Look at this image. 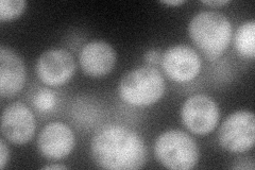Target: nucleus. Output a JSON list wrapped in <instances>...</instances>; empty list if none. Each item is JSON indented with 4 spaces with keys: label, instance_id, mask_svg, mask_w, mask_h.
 <instances>
[{
    "label": "nucleus",
    "instance_id": "5",
    "mask_svg": "<svg viewBox=\"0 0 255 170\" xmlns=\"http://www.w3.org/2000/svg\"><path fill=\"white\" fill-rule=\"evenodd\" d=\"M218 141L230 152L243 153L250 150L255 141V118L250 111H237L227 117L220 129Z\"/></svg>",
    "mask_w": 255,
    "mask_h": 170
},
{
    "label": "nucleus",
    "instance_id": "12",
    "mask_svg": "<svg viewBox=\"0 0 255 170\" xmlns=\"http://www.w3.org/2000/svg\"><path fill=\"white\" fill-rule=\"evenodd\" d=\"M26 67L20 56L7 47L0 48V96L11 98L26 82Z\"/></svg>",
    "mask_w": 255,
    "mask_h": 170
},
{
    "label": "nucleus",
    "instance_id": "8",
    "mask_svg": "<svg viewBox=\"0 0 255 170\" xmlns=\"http://www.w3.org/2000/svg\"><path fill=\"white\" fill-rule=\"evenodd\" d=\"M165 74L175 82L185 83L194 80L200 72L201 59L193 48L184 45H175L167 49L162 58Z\"/></svg>",
    "mask_w": 255,
    "mask_h": 170
},
{
    "label": "nucleus",
    "instance_id": "7",
    "mask_svg": "<svg viewBox=\"0 0 255 170\" xmlns=\"http://www.w3.org/2000/svg\"><path fill=\"white\" fill-rule=\"evenodd\" d=\"M76 71L74 56L65 49H49L36 62V74L46 85L61 86L73 78Z\"/></svg>",
    "mask_w": 255,
    "mask_h": 170
},
{
    "label": "nucleus",
    "instance_id": "19",
    "mask_svg": "<svg viewBox=\"0 0 255 170\" xmlns=\"http://www.w3.org/2000/svg\"><path fill=\"white\" fill-rule=\"evenodd\" d=\"M229 0H209V1H202V3L210 5L213 7H218V6H222L227 3H229Z\"/></svg>",
    "mask_w": 255,
    "mask_h": 170
},
{
    "label": "nucleus",
    "instance_id": "16",
    "mask_svg": "<svg viewBox=\"0 0 255 170\" xmlns=\"http://www.w3.org/2000/svg\"><path fill=\"white\" fill-rule=\"evenodd\" d=\"M9 160H10V149L6 146L5 141L2 139L0 141V168L4 169Z\"/></svg>",
    "mask_w": 255,
    "mask_h": 170
},
{
    "label": "nucleus",
    "instance_id": "17",
    "mask_svg": "<svg viewBox=\"0 0 255 170\" xmlns=\"http://www.w3.org/2000/svg\"><path fill=\"white\" fill-rule=\"evenodd\" d=\"M143 58H145V61L150 65H155V64L159 63V61H162V55L156 49L148 50Z\"/></svg>",
    "mask_w": 255,
    "mask_h": 170
},
{
    "label": "nucleus",
    "instance_id": "20",
    "mask_svg": "<svg viewBox=\"0 0 255 170\" xmlns=\"http://www.w3.org/2000/svg\"><path fill=\"white\" fill-rule=\"evenodd\" d=\"M184 0H170V1H162V3L167 5H181L184 3Z\"/></svg>",
    "mask_w": 255,
    "mask_h": 170
},
{
    "label": "nucleus",
    "instance_id": "14",
    "mask_svg": "<svg viewBox=\"0 0 255 170\" xmlns=\"http://www.w3.org/2000/svg\"><path fill=\"white\" fill-rule=\"evenodd\" d=\"M27 2L23 0H1L0 1V20L9 21L19 16L26 10Z\"/></svg>",
    "mask_w": 255,
    "mask_h": 170
},
{
    "label": "nucleus",
    "instance_id": "10",
    "mask_svg": "<svg viewBox=\"0 0 255 170\" xmlns=\"http://www.w3.org/2000/svg\"><path fill=\"white\" fill-rule=\"evenodd\" d=\"M75 147V134L71 129L60 121L48 124L37 139V149L41 155L51 161L68 157Z\"/></svg>",
    "mask_w": 255,
    "mask_h": 170
},
{
    "label": "nucleus",
    "instance_id": "13",
    "mask_svg": "<svg viewBox=\"0 0 255 170\" xmlns=\"http://www.w3.org/2000/svg\"><path fill=\"white\" fill-rule=\"evenodd\" d=\"M234 44L237 52L244 58L253 59L255 55V21L242 23L236 31Z\"/></svg>",
    "mask_w": 255,
    "mask_h": 170
},
{
    "label": "nucleus",
    "instance_id": "2",
    "mask_svg": "<svg viewBox=\"0 0 255 170\" xmlns=\"http://www.w3.org/2000/svg\"><path fill=\"white\" fill-rule=\"evenodd\" d=\"M188 33L206 58L215 61L226 51L231 42L232 25L220 12L202 11L190 20Z\"/></svg>",
    "mask_w": 255,
    "mask_h": 170
},
{
    "label": "nucleus",
    "instance_id": "1",
    "mask_svg": "<svg viewBox=\"0 0 255 170\" xmlns=\"http://www.w3.org/2000/svg\"><path fill=\"white\" fill-rule=\"evenodd\" d=\"M91 155L100 168L134 170L146 164L147 147L141 137L131 129L107 125L93 136Z\"/></svg>",
    "mask_w": 255,
    "mask_h": 170
},
{
    "label": "nucleus",
    "instance_id": "3",
    "mask_svg": "<svg viewBox=\"0 0 255 170\" xmlns=\"http://www.w3.org/2000/svg\"><path fill=\"white\" fill-rule=\"evenodd\" d=\"M118 92L126 103L133 107H148L163 97L165 80L153 66H140L122 78Z\"/></svg>",
    "mask_w": 255,
    "mask_h": 170
},
{
    "label": "nucleus",
    "instance_id": "21",
    "mask_svg": "<svg viewBox=\"0 0 255 170\" xmlns=\"http://www.w3.org/2000/svg\"><path fill=\"white\" fill-rule=\"evenodd\" d=\"M67 167L64 165H60V164H51V165H46L43 167V169H66Z\"/></svg>",
    "mask_w": 255,
    "mask_h": 170
},
{
    "label": "nucleus",
    "instance_id": "11",
    "mask_svg": "<svg viewBox=\"0 0 255 170\" xmlns=\"http://www.w3.org/2000/svg\"><path fill=\"white\" fill-rule=\"evenodd\" d=\"M116 64V52L105 40H92L80 52V65L87 76L105 77L113 70Z\"/></svg>",
    "mask_w": 255,
    "mask_h": 170
},
{
    "label": "nucleus",
    "instance_id": "18",
    "mask_svg": "<svg viewBox=\"0 0 255 170\" xmlns=\"http://www.w3.org/2000/svg\"><path fill=\"white\" fill-rule=\"evenodd\" d=\"M233 169H254V163L253 159L251 158H242L235 162V165L232 166Z\"/></svg>",
    "mask_w": 255,
    "mask_h": 170
},
{
    "label": "nucleus",
    "instance_id": "15",
    "mask_svg": "<svg viewBox=\"0 0 255 170\" xmlns=\"http://www.w3.org/2000/svg\"><path fill=\"white\" fill-rule=\"evenodd\" d=\"M55 103H57V96L49 88H39L33 97L34 107L41 112L53 110Z\"/></svg>",
    "mask_w": 255,
    "mask_h": 170
},
{
    "label": "nucleus",
    "instance_id": "6",
    "mask_svg": "<svg viewBox=\"0 0 255 170\" xmlns=\"http://www.w3.org/2000/svg\"><path fill=\"white\" fill-rule=\"evenodd\" d=\"M181 118L190 132L197 135L209 134L218 124V105L210 96L194 95L183 104Z\"/></svg>",
    "mask_w": 255,
    "mask_h": 170
},
{
    "label": "nucleus",
    "instance_id": "9",
    "mask_svg": "<svg viewBox=\"0 0 255 170\" xmlns=\"http://www.w3.org/2000/svg\"><path fill=\"white\" fill-rule=\"evenodd\" d=\"M35 118L26 104L14 102L4 108L1 115V134L15 145H25L35 132Z\"/></svg>",
    "mask_w": 255,
    "mask_h": 170
},
{
    "label": "nucleus",
    "instance_id": "4",
    "mask_svg": "<svg viewBox=\"0 0 255 170\" xmlns=\"http://www.w3.org/2000/svg\"><path fill=\"white\" fill-rule=\"evenodd\" d=\"M154 153L159 164L174 170L193 169L200 155L193 137L181 130H169L159 135Z\"/></svg>",
    "mask_w": 255,
    "mask_h": 170
}]
</instances>
